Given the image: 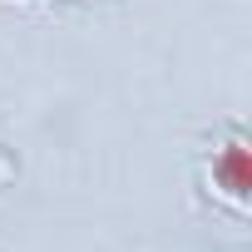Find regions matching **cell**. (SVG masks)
<instances>
[{
  "instance_id": "cell-1",
  "label": "cell",
  "mask_w": 252,
  "mask_h": 252,
  "mask_svg": "<svg viewBox=\"0 0 252 252\" xmlns=\"http://www.w3.org/2000/svg\"><path fill=\"white\" fill-rule=\"evenodd\" d=\"M213 158H222V193H227V203L242 208L247 203V144H242V134H232V144L213 149Z\"/></svg>"
}]
</instances>
